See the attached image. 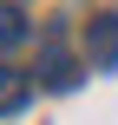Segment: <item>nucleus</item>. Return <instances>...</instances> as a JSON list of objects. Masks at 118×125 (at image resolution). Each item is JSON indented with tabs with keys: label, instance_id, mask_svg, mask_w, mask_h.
<instances>
[{
	"label": "nucleus",
	"instance_id": "nucleus-4",
	"mask_svg": "<svg viewBox=\"0 0 118 125\" xmlns=\"http://www.w3.org/2000/svg\"><path fill=\"white\" fill-rule=\"evenodd\" d=\"M26 33H33V26H26V13H20V7H0V59H7V53H20V46H26Z\"/></svg>",
	"mask_w": 118,
	"mask_h": 125
},
{
	"label": "nucleus",
	"instance_id": "nucleus-1",
	"mask_svg": "<svg viewBox=\"0 0 118 125\" xmlns=\"http://www.w3.org/2000/svg\"><path fill=\"white\" fill-rule=\"evenodd\" d=\"M85 59H92L99 73H118V13H99V20L85 26Z\"/></svg>",
	"mask_w": 118,
	"mask_h": 125
},
{
	"label": "nucleus",
	"instance_id": "nucleus-3",
	"mask_svg": "<svg viewBox=\"0 0 118 125\" xmlns=\"http://www.w3.org/2000/svg\"><path fill=\"white\" fill-rule=\"evenodd\" d=\"M26 99H33V79H26L20 66H0V119L26 112Z\"/></svg>",
	"mask_w": 118,
	"mask_h": 125
},
{
	"label": "nucleus",
	"instance_id": "nucleus-2",
	"mask_svg": "<svg viewBox=\"0 0 118 125\" xmlns=\"http://www.w3.org/2000/svg\"><path fill=\"white\" fill-rule=\"evenodd\" d=\"M39 79H46L53 92H72V86H79V59L66 53V40H59V33L46 40V59H39Z\"/></svg>",
	"mask_w": 118,
	"mask_h": 125
}]
</instances>
